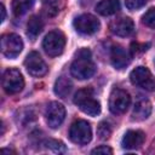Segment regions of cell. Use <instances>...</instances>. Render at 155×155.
Returning a JSON list of instances; mask_svg holds the SVG:
<instances>
[{"label": "cell", "instance_id": "1", "mask_svg": "<svg viewBox=\"0 0 155 155\" xmlns=\"http://www.w3.org/2000/svg\"><path fill=\"white\" fill-rule=\"evenodd\" d=\"M96 64L91 58V52L87 48H81L70 65L71 75L79 80L90 79L96 73Z\"/></svg>", "mask_w": 155, "mask_h": 155}, {"label": "cell", "instance_id": "2", "mask_svg": "<svg viewBox=\"0 0 155 155\" xmlns=\"http://www.w3.org/2000/svg\"><path fill=\"white\" fill-rule=\"evenodd\" d=\"M74 104H76L79 107V109L90 115V116H97L101 113V104L99 102L94 98L93 96V91L91 88H82L79 90L73 99Z\"/></svg>", "mask_w": 155, "mask_h": 155}, {"label": "cell", "instance_id": "3", "mask_svg": "<svg viewBox=\"0 0 155 155\" xmlns=\"http://www.w3.org/2000/svg\"><path fill=\"white\" fill-rule=\"evenodd\" d=\"M2 88L8 94H16L24 87V79L21 71L16 68H8L2 74Z\"/></svg>", "mask_w": 155, "mask_h": 155}, {"label": "cell", "instance_id": "4", "mask_svg": "<svg viewBox=\"0 0 155 155\" xmlns=\"http://www.w3.org/2000/svg\"><path fill=\"white\" fill-rule=\"evenodd\" d=\"M64 46H65V36L59 30L50 31L42 41V48L46 52V54H48L50 57L59 56L63 52Z\"/></svg>", "mask_w": 155, "mask_h": 155}, {"label": "cell", "instance_id": "5", "mask_svg": "<svg viewBox=\"0 0 155 155\" xmlns=\"http://www.w3.org/2000/svg\"><path fill=\"white\" fill-rule=\"evenodd\" d=\"M130 104H131V97L128 92L119 87L113 88L109 96V110L114 115L124 114L130 107Z\"/></svg>", "mask_w": 155, "mask_h": 155}, {"label": "cell", "instance_id": "6", "mask_svg": "<svg viewBox=\"0 0 155 155\" xmlns=\"http://www.w3.org/2000/svg\"><path fill=\"white\" fill-rule=\"evenodd\" d=\"M69 138L75 144H87L92 138L91 125L85 120H76L69 128Z\"/></svg>", "mask_w": 155, "mask_h": 155}, {"label": "cell", "instance_id": "7", "mask_svg": "<svg viewBox=\"0 0 155 155\" xmlns=\"http://www.w3.org/2000/svg\"><path fill=\"white\" fill-rule=\"evenodd\" d=\"M130 80L133 85L145 90V91H154L155 90V78L150 73V70L145 67H137L130 74Z\"/></svg>", "mask_w": 155, "mask_h": 155}, {"label": "cell", "instance_id": "8", "mask_svg": "<svg viewBox=\"0 0 155 155\" xmlns=\"http://www.w3.org/2000/svg\"><path fill=\"white\" fill-rule=\"evenodd\" d=\"M73 25L75 30L81 35H92L97 33L101 27L99 21L90 13H84V15L78 16L74 19Z\"/></svg>", "mask_w": 155, "mask_h": 155}, {"label": "cell", "instance_id": "9", "mask_svg": "<svg viewBox=\"0 0 155 155\" xmlns=\"http://www.w3.org/2000/svg\"><path fill=\"white\" fill-rule=\"evenodd\" d=\"M23 50V41L17 34H5L1 38V52L7 58H16Z\"/></svg>", "mask_w": 155, "mask_h": 155}, {"label": "cell", "instance_id": "10", "mask_svg": "<svg viewBox=\"0 0 155 155\" xmlns=\"http://www.w3.org/2000/svg\"><path fill=\"white\" fill-rule=\"evenodd\" d=\"M24 65H25L27 71L30 75L36 76V78L44 76L47 73V65L36 51H31L27 54L25 61H24Z\"/></svg>", "mask_w": 155, "mask_h": 155}, {"label": "cell", "instance_id": "11", "mask_svg": "<svg viewBox=\"0 0 155 155\" xmlns=\"http://www.w3.org/2000/svg\"><path fill=\"white\" fill-rule=\"evenodd\" d=\"M65 117V108L58 102H51L45 111V119L51 128H58Z\"/></svg>", "mask_w": 155, "mask_h": 155}, {"label": "cell", "instance_id": "12", "mask_svg": "<svg viewBox=\"0 0 155 155\" xmlns=\"http://www.w3.org/2000/svg\"><path fill=\"white\" fill-rule=\"evenodd\" d=\"M109 28H110V31L114 35L125 38V36H130V35L133 34L134 23L130 17H120V18L114 19L110 23Z\"/></svg>", "mask_w": 155, "mask_h": 155}, {"label": "cell", "instance_id": "13", "mask_svg": "<svg viewBox=\"0 0 155 155\" xmlns=\"http://www.w3.org/2000/svg\"><path fill=\"white\" fill-rule=\"evenodd\" d=\"M144 139H145V134L142 131L130 130L124 134L122 140H121V145H122L124 149L136 150V149H139L143 145Z\"/></svg>", "mask_w": 155, "mask_h": 155}, {"label": "cell", "instance_id": "14", "mask_svg": "<svg viewBox=\"0 0 155 155\" xmlns=\"http://www.w3.org/2000/svg\"><path fill=\"white\" fill-rule=\"evenodd\" d=\"M110 61L114 68L124 69L131 63V54L121 46H114L110 52Z\"/></svg>", "mask_w": 155, "mask_h": 155}, {"label": "cell", "instance_id": "15", "mask_svg": "<svg viewBox=\"0 0 155 155\" xmlns=\"http://www.w3.org/2000/svg\"><path fill=\"white\" fill-rule=\"evenodd\" d=\"M150 113H151V103H150V101L147 99V98H139L134 104L132 116L137 121H143V120L149 117Z\"/></svg>", "mask_w": 155, "mask_h": 155}, {"label": "cell", "instance_id": "16", "mask_svg": "<svg viewBox=\"0 0 155 155\" xmlns=\"http://www.w3.org/2000/svg\"><path fill=\"white\" fill-rule=\"evenodd\" d=\"M120 10V0H101L96 5V11L102 16H111Z\"/></svg>", "mask_w": 155, "mask_h": 155}, {"label": "cell", "instance_id": "17", "mask_svg": "<svg viewBox=\"0 0 155 155\" xmlns=\"http://www.w3.org/2000/svg\"><path fill=\"white\" fill-rule=\"evenodd\" d=\"M71 90H73V84L67 76H59L56 80L53 91L58 97H61V98L68 97L70 94Z\"/></svg>", "mask_w": 155, "mask_h": 155}, {"label": "cell", "instance_id": "18", "mask_svg": "<svg viewBox=\"0 0 155 155\" xmlns=\"http://www.w3.org/2000/svg\"><path fill=\"white\" fill-rule=\"evenodd\" d=\"M42 21L39 16H31L27 23V35L30 40H35L42 30Z\"/></svg>", "mask_w": 155, "mask_h": 155}, {"label": "cell", "instance_id": "19", "mask_svg": "<svg viewBox=\"0 0 155 155\" xmlns=\"http://www.w3.org/2000/svg\"><path fill=\"white\" fill-rule=\"evenodd\" d=\"M35 0H12V12L15 16L19 17L25 15L33 6Z\"/></svg>", "mask_w": 155, "mask_h": 155}, {"label": "cell", "instance_id": "20", "mask_svg": "<svg viewBox=\"0 0 155 155\" xmlns=\"http://www.w3.org/2000/svg\"><path fill=\"white\" fill-rule=\"evenodd\" d=\"M142 22H143V24H145L147 27L155 29V7L149 8V10L143 15Z\"/></svg>", "mask_w": 155, "mask_h": 155}, {"label": "cell", "instance_id": "21", "mask_svg": "<svg viewBox=\"0 0 155 155\" xmlns=\"http://www.w3.org/2000/svg\"><path fill=\"white\" fill-rule=\"evenodd\" d=\"M97 132H98L99 138H102V139H107V138L110 136V133H111L110 125H109L108 122H105V121L101 122V124H99V126H98Z\"/></svg>", "mask_w": 155, "mask_h": 155}, {"label": "cell", "instance_id": "22", "mask_svg": "<svg viewBox=\"0 0 155 155\" xmlns=\"http://www.w3.org/2000/svg\"><path fill=\"white\" fill-rule=\"evenodd\" d=\"M45 145H47V148L52 149L53 151L56 153H62V151H65V147L62 142H58V140H54V139H50L45 143Z\"/></svg>", "mask_w": 155, "mask_h": 155}, {"label": "cell", "instance_id": "23", "mask_svg": "<svg viewBox=\"0 0 155 155\" xmlns=\"http://www.w3.org/2000/svg\"><path fill=\"white\" fill-rule=\"evenodd\" d=\"M145 2H147V0H125L126 7L131 11H134V10L143 7L145 5Z\"/></svg>", "mask_w": 155, "mask_h": 155}, {"label": "cell", "instance_id": "24", "mask_svg": "<svg viewBox=\"0 0 155 155\" xmlns=\"http://www.w3.org/2000/svg\"><path fill=\"white\" fill-rule=\"evenodd\" d=\"M113 153V150L108 147V145H101V147H97V148H94L92 151H91V154H111Z\"/></svg>", "mask_w": 155, "mask_h": 155}, {"label": "cell", "instance_id": "25", "mask_svg": "<svg viewBox=\"0 0 155 155\" xmlns=\"http://www.w3.org/2000/svg\"><path fill=\"white\" fill-rule=\"evenodd\" d=\"M5 15H6V12H5V6L1 5V22H4V19H5Z\"/></svg>", "mask_w": 155, "mask_h": 155}, {"label": "cell", "instance_id": "26", "mask_svg": "<svg viewBox=\"0 0 155 155\" xmlns=\"http://www.w3.org/2000/svg\"><path fill=\"white\" fill-rule=\"evenodd\" d=\"M154 64H155V62H154Z\"/></svg>", "mask_w": 155, "mask_h": 155}]
</instances>
